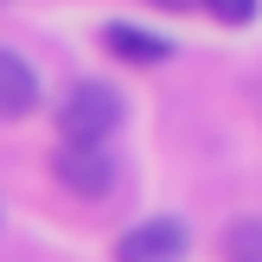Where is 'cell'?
<instances>
[{
    "label": "cell",
    "mask_w": 262,
    "mask_h": 262,
    "mask_svg": "<svg viewBox=\"0 0 262 262\" xmlns=\"http://www.w3.org/2000/svg\"><path fill=\"white\" fill-rule=\"evenodd\" d=\"M122 122H128L122 90L96 83V77H83V83H71L58 96V141L64 147H109V135Z\"/></svg>",
    "instance_id": "6da1fadb"
},
{
    "label": "cell",
    "mask_w": 262,
    "mask_h": 262,
    "mask_svg": "<svg viewBox=\"0 0 262 262\" xmlns=\"http://www.w3.org/2000/svg\"><path fill=\"white\" fill-rule=\"evenodd\" d=\"M192 230L179 217H141L115 237V262H186Z\"/></svg>",
    "instance_id": "7a4b0ae2"
},
{
    "label": "cell",
    "mask_w": 262,
    "mask_h": 262,
    "mask_svg": "<svg viewBox=\"0 0 262 262\" xmlns=\"http://www.w3.org/2000/svg\"><path fill=\"white\" fill-rule=\"evenodd\" d=\"M51 173H58V186L77 192V199H102V192L115 186V154L109 147H64V141H58Z\"/></svg>",
    "instance_id": "3957f363"
},
{
    "label": "cell",
    "mask_w": 262,
    "mask_h": 262,
    "mask_svg": "<svg viewBox=\"0 0 262 262\" xmlns=\"http://www.w3.org/2000/svg\"><path fill=\"white\" fill-rule=\"evenodd\" d=\"M45 102V90H38V71L19 58V51L0 45V122H26V115Z\"/></svg>",
    "instance_id": "277c9868"
},
{
    "label": "cell",
    "mask_w": 262,
    "mask_h": 262,
    "mask_svg": "<svg viewBox=\"0 0 262 262\" xmlns=\"http://www.w3.org/2000/svg\"><path fill=\"white\" fill-rule=\"evenodd\" d=\"M102 51L122 58V64H166L173 58V38L147 32V26H128V19H109L102 26Z\"/></svg>",
    "instance_id": "5b68a950"
},
{
    "label": "cell",
    "mask_w": 262,
    "mask_h": 262,
    "mask_svg": "<svg viewBox=\"0 0 262 262\" xmlns=\"http://www.w3.org/2000/svg\"><path fill=\"white\" fill-rule=\"evenodd\" d=\"M224 256L230 262H262V217H230L224 224Z\"/></svg>",
    "instance_id": "8992f818"
},
{
    "label": "cell",
    "mask_w": 262,
    "mask_h": 262,
    "mask_svg": "<svg viewBox=\"0 0 262 262\" xmlns=\"http://www.w3.org/2000/svg\"><path fill=\"white\" fill-rule=\"evenodd\" d=\"M211 19H224V26H250L256 13H262V0H199Z\"/></svg>",
    "instance_id": "52a82bcc"
},
{
    "label": "cell",
    "mask_w": 262,
    "mask_h": 262,
    "mask_svg": "<svg viewBox=\"0 0 262 262\" xmlns=\"http://www.w3.org/2000/svg\"><path fill=\"white\" fill-rule=\"evenodd\" d=\"M147 7H160V13H192L199 0H147Z\"/></svg>",
    "instance_id": "ba28073f"
},
{
    "label": "cell",
    "mask_w": 262,
    "mask_h": 262,
    "mask_svg": "<svg viewBox=\"0 0 262 262\" xmlns=\"http://www.w3.org/2000/svg\"><path fill=\"white\" fill-rule=\"evenodd\" d=\"M256 102H262V90H256Z\"/></svg>",
    "instance_id": "9c48e42d"
}]
</instances>
